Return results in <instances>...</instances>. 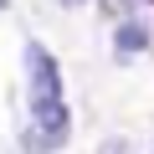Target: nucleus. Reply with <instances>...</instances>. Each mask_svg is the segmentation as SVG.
I'll return each instance as SVG.
<instances>
[{"mask_svg": "<svg viewBox=\"0 0 154 154\" xmlns=\"http://www.w3.org/2000/svg\"><path fill=\"white\" fill-rule=\"evenodd\" d=\"M98 5H103V11L113 16V21H123V16H134V11L144 5V0H98Z\"/></svg>", "mask_w": 154, "mask_h": 154, "instance_id": "obj_3", "label": "nucleus"}, {"mask_svg": "<svg viewBox=\"0 0 154 154\" xmlns=\"http://www.w3.org/2000/svg\"><path fill=\"white\" fill-rule=\"evenodd\" d=\"M98 154H139V149H134V139L113 134V139H103V144H98Z\"/></svg>", "mask_w": 154, "mask_h": 154, "instance_id": "obj_4", "label": "nucleus"}, {"mask_svg": "<svg viewBox=\"0 0 154 154\" xmlns=\"http://www.w3.org/2000/svg\"><path fill=\"white\" fill-rule=\"evenodd\" d=\"M57 5H67V11H77V5H88V0H57Z\"/></svg>", "mask_w": 154, "mask_h": 154, "instance_id": "obj_5", "label": "nucleus"}, {"mask_svg": "<svg viewBox=\"0 0 154 154\" xmlns=\"http://www.w3.org/2000/svg\"><path fill=\"white\" fill-rule=\"evenodd\" d=\"M26 98H31V118H26V154H57L72 134V113L62 98V67L41 41H26Z\"/></svg>", "mask_w": 154, "mask_h": 154, "instance_id": "obj_1", "label": "nucleus"}, {"mask_svg": "<svg viewBox=\"0 0 154 154\" xmlns=\"http://www.w3.org/2000/svg\"><path fill=\"white\" fill-rule=\"evenodd\" d=\"M113 46H118V57H139V51L149 46V26L134 21V16H123L118 31H113Z\"/></svg>", "mask_w": 154, "mask_h": 154, "instance_id": "obj_2", "label": "nucleus"}, {"mask_svg": "<svg viewBox=\"0 0 154 154\" xmlns=\"http://www.w3.org/2000/svg\"><path fill=\"white\" fill-rule=\"evenodd\" d=\"M0 11H5V0H0Z\"/></svg>", "mask_w": 154, "mask_h": 154, "instance_id": "obj_6", "label": "nucleus"}]
</instances>
